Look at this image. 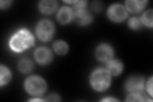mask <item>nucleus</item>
<instances>
[{
	"label": "nucleus",
	"instance_id": "412c9836",
	"mask_svg": "<svg viewBox=\"0 0 153 102\" xmlns=\"http://www.w3.org/2000/svg\"><path fill=\"white\" fill-rule=\"evenodd\" d=\"M75 8L76 9H80V8H83L85 6L86 2L84 1H75Z\"/></svg>",
	"mask_w": 153,
	"mask_h": 102
},
{
	"label": "nucleus",
	"instance_id": "f03ea898",
	"mask_svg": "<svg viewBox=\"0 0 153 102\" xmlns=\"http://www.w3.org/2000/svg\"><path fill=\"white\" fill-rule=\"evenodd\" d=\"M111 77L109 72L100 68L96 70L91 77V84L94 88L98 91H103L106 89L110 85Z\"/></svg>",
	"mask_w": 153,
	"mask_h": 102
},
{
	"label": "nucleus",
	"instance_id": "5701e85b",
	"mask_svg": "<svg viewBox=\"0 0 153 102\" xmlns=\"http://www.w3.org/2000/svg\"><path fill=\"white\" fill-rule=\"evenodd\" d=\"M147 90L151 96H152V79H151L148 82L147 84Z\"/></svg>",
	"mask_w": 153,
	"mask_h": 102
},
{
	"label": "nucleus",
	"instance_id": "aec40b11",
	"mask_svg": "<svg viewBox=\"0 0 153 102\" xmlns=\"http://www.w3.org/2000/svg\"><path fill=\"white\" fill-rule=\"evenodd\" d=\"M92 7H93L94 10L100 12V11H101L102 10H103V4L101 1H95L93 3Z\"/></svg>",
	"mask_w": 153,
	"mask_h": 102
},
{
	"label": "nucleus",
	"instance_id": "dca6fc26",
	"mask_svg": "<svg viewBox=\"0 0 153 102\" xmlns=\"http://www.w3.org/2000/svg\"><path fill=\"white\" fill-rule=\"evenodd\" d=\"M54 48L58 54H65L68 51V45L64 42L59 41L54 43Z\"/></svg>",
	"mask_w": 153,
	"mask_h": 102
},
{
	"label": "nucleus",
	"instance_id": "f8f14e48",
	"mask_svg": "<svg viewBox=\"0 0 153 102\" xmlns=\"http://www.w3.org/2000/svg\"><path fill=\"white\" fill-rule=\"evenodd\" d=\"M57 4L55 1H42L40 4V10L45 13H51L56 10Z\"/></svg>",
	"mask_w": 153,
	"mask_h": 102
},
{
	"label": "nucleus",
	"instance_id": "39448f33",
	"mask_svg": "<svg viewBox=\"0 0 153 102\" xmlns=\"http://www.w3.org/2000/svg\"><path fill=\"white\" fill-rule=\"evenodd\" d=\"M108 15L111 20L114 21H123L127 16V13L124 8L120 4H115L109 8Z\"/></svg>",
	"mask_w": 153,
	"mask_h": 102
},
{
	"label": "nucleus",
	"instance_id": "393cba45",
	"mask_svg": "<svg viewBox=\"0 0 153 102\" xmlns=\"http://www.w3.org/2000/svg\"><path fill=\"white\" fill-rule=\"evenodd\" d=\"M102 101H117V100L114 98H106V99L103 100Z\"/></svg>",
	"mask_w": 153,
	"mask_h": 102
},
{
	"label": "nucleus",
	"instance_id": "a211bd4d",
	"mask_svg": "<svg viewBox=\"0 0 153 102\" xmlns=\"http://www.w3.org/2000/svg\"><path fill=\"white\" fill-rule=\"evenodd\" d=\"M129 26H130L131 28L135 29V30H137L139 29L142 26V22L137 18H131L130 21H129Z\"/></svg>",
	"mask_w": 153,
	"mask_h": 102
},
{
	"label": "nucleus",
	"instance_id": "6e6552de",
	"mask_svg": "<svg viewBox=\"0 0 153 102\" xmlns=\"http://www.w3.org/2000/svg\"><path fill=\"white\" fill-rule=\"evenodd\" d=\"M35 58L41 64H47L52 60V54L47 48H39L35 52Z\"/></svg>",
	"mask_w": 153,
	"mask_h": 102
},
{
	"label": "nucleus",
	"instance_id": "1a4fd4ad",
	"mask_svg": "<svg viewBox=\"0 0 153 102\" xmlns=\"http://www.w3.org/2000/svg\"><path fill=\"white\" fill-rule=\"evenodd\" d=\"M143 80L141 77L134 76L127 82L126 88L130 91H138L143 89Z\"/></svg>",
	"mask_w": 153,
	"mask_h": 102
},
{
	"label": "nucleus",
	"instance_id": "4468645a",
	"mask_svg": "<svg viewBox=\"0 0 153 102\" xmlns=\"http://www.w3.org/2000/svg\"><path fill=\"white\" fill-rule=\"evenodd\" d=\"M19 68L22 72L27 73L32 70L33 63L30 60L23 59L19 63Z\"/></svg>",
	"mask_w": 153,
	"mask_h": 102
},
{
	"label": "nucleus",
	"instance_id": "0eeeda50",
	"mask_svg": "<svg viewBox=\"0 0 153 102\" xmlns=\"http://www.w3.org/2000/svg\"><path fill=\"white\" fill-rule=\"evenodd\" d=\"M113 51L112 48L107 45H102L98 47L97 56L98 60L102 61H108L112 59Z\"/></svg>",
	"mask_w": 153,
	"mask_h": 102
},
{
	"label": "nucleus",
	"instance_id": "2eb2a0df",
	"mask_svg": "<svg viewBox=\"0 0 153 102\" xmlns=\"http://www.w3.org/2000/svg\"><path fill=\"white\" fill-rule=\"evenodd\" d=\"M10 79V73L9 70L6 67L1 66L0 69V84L3 85L7 83Z\"/></svg>",
	"mask_w": 153,
	"mask_h": 102
},
{
	"label": "nucleus",
	"instance_id": "6ab92c4d",
	"mask_svg": "<svg viewBox=\"0 0 153 102\" xmlns=\"http://www.w3.org/2000/svg\"><path fill=\"white\" fill-rule=\"evenodd\" d=\"M144 100V97L139 93H134L131 95L127 98V101H143Z\"/></svg>",
	"mask_w": 153,
	"mask_h": 102
},
{
	"label": "nucleus",
	"instance_id": "f3484780",
	"mask_svg": "<svg viewBox=\"0 0 153 102\" xmlns=\"http://www.w3.org/2000/svg\"><path fill=\"white\" fill-rule=\"evenodd\" d=\"M142 22L146 24V26L152 27V10H150L146 12L143 14L142 17Z\"/></svg>",
	"mask_w": 153,
	"mask_h": 102
},
{
	"label": "nucleus",
	"instance_id": "7ed1b4c3",
	"mask_svg": "<svg viewBox=\"0 0 153 102\" xmlns=\"http://www.w3.org/2000/svg\"><path fill=\"white\" fill-rule=\"evenodd\" d=\"M26 88L29 93L33 95H41L46 89L45 81L38 77L29 78L26 82Z\"/></svg>",
	"mask_w": 153,
	"mask_h": 102
},
{
	"label": "nucleus",
	"instance_id": "423d86ee",
	"mask_svg": "<svg viewBox=\"0 0 153 102\" xmlns=\"http://www.w3.org/2000/svg\"><path fill=\"white\" fill-rule=\"evenodd\" d=\"M75 21L81 25H85L89 23L92 20V16L91 13L84 8L76 9L74 13Z\"/></svg>",
	"mask_w": 153,
	"mask_h": 102
},
{
	"label": "nucleus",
	"instance_id": "a878e982",
	"mask_svg": "<svg viewBox=\"0 0 153 102\" xmlns=\"http://www.w3.org/2000/svg\"><path fill=\"white\" fill-rule=\"evenodd\" d=\"M30 101H42L43 100L41 99H33Z\"/></svg>",
	"mask_w": 153,
	"mask_h": 102
},
{
	"label": "nucleus",
	"instance_id": "b1692460",
	"mask_svg": "<svg viewBox=\"0 0 153 102\" xmlns=\"http://www.w3.org/2000/svg\"><path fill=\"white\" fill-rule=\"evenodd\" d=\"M10 1H1V3H0V4H1V8H6L7 7H8L10 4Z\"/></svg>",
	"mask_w": 153,
	"mask_h": 102
},
{
	"label": "nucleus",
	"instance_id": "9d476101",
	"mask_svg": "<svg viewBox=\"0 0 153 102\" xmlns=\"http://www.w3.org/2000/svg\"><path fill=\"white\" fill-rule=\"evenodd\" d=\"M74 17V13L68 7H63L58 13L57 19L61 24H66L70 21Z\"/></svg>",
	"mask_w": 153,
	"mask_h": 102
},
{
	"label": "nucleus",
	"instance_id": "20e7f679",
	"mask_svg": "<svg viewBox=\"0 0 153 102\" xmlns=\"http://www.w3.org/2000/svg\"><path fill=\"white\" fill-rule=\"evenodd\" d=\"M54 31V24L51 21L44 20L41 21L36 28L38 36L43 41H48L52 38Z\"/></svg>",
	"mask_w": 153,
	"mask_h": 102
},
{
	"label": "nucleus",
	"instance_id": "9b49d317",
	"mask_svg": "<svg viewBox=\"0 0 153 102\" xmlns=\"http://www.w3.org/2000/svg\"><path fill=\"white\" fill-rule=\"evenodd\" d=\"M146 3V1H128L126 2V7L130 12L137 13L145 7Z\"/></svg>",
	"mask_w": 153,
	"mask_h": 102
},
{
	"label": "nucleus",
	"instance_id": "4be33fe9",
	"mask_svg": "<svg viewBox=\"0 0 153 102\" xmlns=\"http://www.w3.org/2000/svg\"><path fill=\"white\" fill-rule=\"evenodd\" d=\"M46 100L49 101H60V99L59 98V97L57 95H52L49 96H48V98Z\"/></svg>",
	"mask_w": 153,
	"mask_h": 102
},
{
	"label": "nucleus",
	"instance_id": "f257e3e1",
	"mask_svg": "<svg viewBox=\"0 0 153 102\" xmlns=\"http://www.w3.org/2000/svg\"><path fill=\"white\" fill-rule=\"evenodd\" d=\"M34 38L27 30H22L14 35L10 40V46L16 52H22L33 44Z\"/></svg>",
	"mask_w": 153,
	"mask_h": 102
},
{
	"label": "nucleus",
	"instance_id": "ddd939ff",
	"mask_svg": "<svg viewBox=\"0 0 153 102\" xmlns=\"http://www.w3.org/2000/svg\"><path fill=\"white\" fill-rule=\"evenodd\" d=\"M108 69L111 74L114 75H119L123 69L122 63L117 60L111 61L108 65Z\"/></svg>",
	"mask_w": 153,
	"mask_h": 102
}]
</instances>
